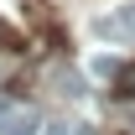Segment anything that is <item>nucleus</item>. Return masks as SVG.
I'll use <instances>...</instances> for the list:
<instances>
[{"instance_id":"nucleus-8","label":"nucleus","mask_w":135,"mask_h":135,"mask_svg":"<svg viewBox=\"0 0 135 135\" xmlns=\"http://www.w3.org/2000/svg\"><path fill=\"white\" fill-rule=\"evenodd\" d=\"M109 135H125V130H109Z\"/></svg>"},{"instance_id":"nucleus-1","label":"nucleus","mask_w":135,"mask_h":135,"mask_svg":"<svg viewBox=\"0 0 135 135\" xmlns=\"http://www.w3.org/2000/svg\"><path fill=\"white\" fill-rule=\"evenodd\" d=\"M42 130V114L21 99H0V135H36Z\"/></svg>"},{"instance_id":"nucleus-7","label":"nucleus","mask_w":135,"mask_h":135,"mask_svg":"<svg viewBox=\"0 0 135 135\" xmlns=\"http://www.w3.org/2000/svg\"><path fill=\"white\" fill-rule=\"evenodd\" d=\"M62 130H68V125H47V135H62Z\"/></svg>"},{"instance_id":"nucleus-3","label":"nucleus","mask_w":135,"mask_h":135,"mask_svg":"<svg viewBox=\"0 0 135 135\" xmlns=\"http://www.w3.org/2000/svg\"><path fill=\"white\" fill-rule=\"evenodd\" d=\"M109 83H114V94H119V99H135V68H130V62H119V73L109 78Z\"/></svg>"},{"instance_id":"nucleus-5","label":"nucleus","mask_w":135,"mask_h":135,"mask_svg":"<svg viewBox=\"0 0 135 135\" xmlns=\"http://www.w3.org/2000/svg\"><path fill=\"white\" fill-rule=\"evenodd\" d=\"M94 73H99V78H114L119 62H114V57H94Z\"/></svg>"},{"instance_id":"nucleus-2","label":"nucleus","mask_w":135,"mask_h":135,"mask_svg":"<svg viewBox=\"0 0 135 135\" xmlns=\"http://www.w3.org/2000/svg\"><path fill=\"white\" fill-rule=\"evenodd\" d=\"M94 36H104V42H135V5H125L114 16H99L94 21Z\"/></svg>"},{"instance_id":"nucleus-6","label":"nucleus","mask_w":135,"mask_h":135,"mask_svg":"<svg viewBox=\"0 0 135 135\" xmlns=\"http://www.w3.org/2000/svg\"><path fill=\"white\" fill-rule=\"evenodd\" d=\"M78 135H99V125H78Z\"/></svg>"},{"instance_id":"nucleus-4","label":"nucleus","mask_w":135,"mask_h":135,"mask_svg":"<svg viewBox=\"0 0 135 135\" xmlns=\"http://www.w3.org/2000/svg\"><path fill=\"white\" fill-rule=\"evenodd\" d=\"M0 47H5V52H21L26 42H21V31H16V26H5V21H0Z\"/></svg>"}]
</instances>
